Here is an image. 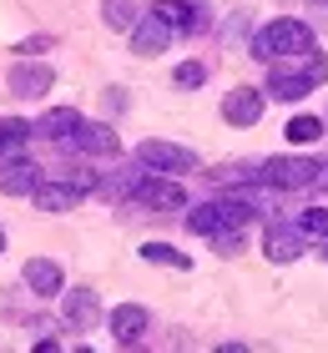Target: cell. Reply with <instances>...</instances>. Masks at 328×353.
<instances>
[{"label": "cell", "mask_w": 328, "mask_h": 353, "mask_svg": "<svg viewBox=\"0 0 328 353\" xmlns=\"http://www.w3.org/2000/svg\"><path fill=\"white\" fill-rule=\"evenodd\" d=\"M303 51H313V30H308L303 21H273V26H262L258 30V41H253V56L258 61H278V56H303Z\"/></svg>", "instance_id": "1"}, {"label": "cell", "mask_w": 328, "mask_h": 353, "mask_svg": "<svg viewBox=\"0 0 328 353\" xmlns=\"http://www.w3.org/2000/svg\"><path fill=\"white\" fill-rule=\"evenodd\" d=\"M111 333H117L122 348H137L142 333H146V308H137V303H122V308L111 313Z\"/></svg>", "instance_id": "13"}, {"label": "cell", "mask_w": 328, "mask_h": 353, "mask_svg": "<svg viewBox=\"0 0 328 353\" xmlns=\"http://www.w3.org/2000/svg\"><path fill=\"white\" fill-rule=\"evenodd\" d=\"M137 162L146 172H192L197 167V157L187 147H172V141H142L137 147Z\"/></svg>", "instance_id": "6"}, {"label": "cell", "mask_w": 328, "mask_h": 353, "mask_svg": "<svg viewBox=\"0 0 328 353\" xmlns=\"http://www.w3.org/2000/svg\"><path fill=\"white\" fill-rule=\"evenodd\" d=\"M76 121H81V117H76L71 106H56V111H46V117L30 126V132H41V137H51V141H66V137L76 132Z\"/></svg>", "instance_id": "18"}, {"label": "cell", "mask_w": 328, "mask_h": 353, "mask_svg": "<svg viewBox=\"0 0 328 353\" xmlns=\"http://www.w3.org/2000/svg\"><path fill=\"white\" fill-rule=\"evenodd\" d=\"M46 46H51V36H30L26 46H15V51H21V56H41Z\"/></svg>", "instance_id": "25"}, {"label": "cell", "mask_w": 328, "mask_h": 353, "mask_svg": "<svg viewBox=\"0 0 328 353\" xmlns=\"http://www.w3.org/2000/svg\"><path fill=\"white\" fill-rule=\"evenodd\" d=\"M328 81V61L323 56H308V71H273V81H268V91L278 96V101H303L313 86H323Z\"/></svg>", "instance_id": "4"}, {"label": "cell", "mask_w": 328, "mask_h": 353, "mask_svg": "<svg viewBox=\"0 0 328 353\" xmlns=\"http://www.w3.org/2000/svg\"><path fill=\"white\" fill-rule=\"evenodd\" d=\"M328 167L323 162H308V157H273V162H262L253 176L262 187H278V192H298V187H313Z\"/></svg>", "instance_id": "2"}, {"label": "cell", "mask_w": 328, "mask_h": 353, "mask_svg": "<svg viewBox=\"0 0 328 353\" xmlns=\"http://www.w3.org/2000/svg\"><path fill=\"white\" fill-rule=\"evenodd\" d=\"M61 313H66V323H76V328H91L96 318H102V308H96V293H91V288L61 293Z\"/></svg>", "instance_id": "14"}, {"label": "cell", "mask_w": 328, "mask_h": 353, "mask_svg": "<svg viewBox=\"0 0 328 353\" xmlns=\"http://www.w3.org/2000/svg\"><path fill=\"white\" fill-rule=\"evenodd\" d=\"M66 147L91 152V157H111V152H122V141H117V132L102 126V121H76V132L66 137Z\"/></svg>", "instance_id": "9"}, {"label": "cell", "mask_w": 328, "mask_h": 353, "mask_svg": "<svg viewBox=\"0 0 328 353\" xmlns=\"http://www.w3.org/2000/svg\"><path fill=\"white\" fill-rule=\"evenodd\" d=\"M26 283H30V293L56 298V293H61V263H51V258H30V263H26Z\"/></svg>", "instance_id": "17"}, {"label": "cell", "mask_w": 328, "mask_h": 353, "mask_svg": "<svg viewBox=\"0 0 328 353\" xmlns=\"http://www.w3.org/2000/svg\"><path fill=\"white\" fill-rule=\"evenodd\" d=\"M36 182H41V167L26 162L21 152L0 162V192H6V197H30V192H36Z\"/></svg>", "instance_id": "8"}, {"label": "cell", "mask_w": 328, "mask_h": 353, "mask_svg": "<svg viewBox=\"0 0 328 353\" xmlns=\"http://www.w3.org/2000/svg\"><path fill=\"white\" fill-rule=\"evenodd\" d=\"M298 232H303V237H318V243H328V207H308V212L298 217Z\"/></svg>", "instance_id": "21"}, {"label": "cell", "mask_w": 328, "mask_h": 353, "mask_svg": "<svg viewBox=\"0 0 328 353\" xmlns=\"http://www.w3.org/2000/svg\"><path fill=\"white\" fill-rule=\"evenodd\" d=\"M91 187H96L91 176H76V182H36V192H30V197H36L41 212H71V207L86 197Z\"/></svg>", "instance_id": "5"}, {"label": "cell", "mask_w": 328, "mask_h": 353, "mask_svg": "<svg viewBox=\"0 0 328 353\" xmlns=\"http://www.w3.org/2000/svg\"><path fill=\"white\" fill-rule=\"evenodd\" d=\"M51 86H56L51 66H41V61H15V71H10V91L15 96H46Z\"/></svg>", "instance_id": "11"}, {"label": "cell", "mask_w": 328, "mask_h": 353, "mask_svg": "<svg viewBox=\"0 0 328 353\" xmlns=\"http://www.w3.org/2000/svg\"><path fill=\"white\" fill-rule=\"evenodd\" d=\"M30 137H36V132H30V121H21V117H0V157H15Z\"/></svg>", "instance_id": "19"}, {"label": "cell", "mask_w": 328, "mask_h": 353, "mask_svg": "<svg viewBox=\"0 0 328 353\" xmlns=\"http://www.w3.org/2000/svg\"><path fill=\"white\" fill-rule=\"evenodd\" d=\"M222 117L233 121V126H253L262 117V91L253 86H238V91H227V101H222Z\"/></svg>", "instance_id": "12"}, {"label": "cell", "mask_w": 328, "mask_h": 353, "mask_svg": "<svg viewBox=\"0 0 328 353\" xmlns=\"http://www.w3.org/2000/svg\"><path fill=\"white\" fill-rule=\"evenodd\" d=\"M167 41H172V26L167 21H157L152 10L137 15V26H131V51H137V56H162V51H167Z\"/></svg>", "instance_id": "10"}, {"label": "cell", "mask_w": 328, "mask_h": 353, "mask_svg": "<svg viewBox=\"0 0 328 353\" xmlns=\"http://www.w3.org/2000/svg\"><path fill=\"white\" fill-rule=\"evenodd\" d=\"M0 252H6V232H0Z\"/></svg>", "instance_id": "26"}, {"label": "cell", "mask_w": 328, "mask_h": 353, "mask_svg": "<svg viewBox=\"0 0 328 353\" xmlns=\"http://www.w3.org/2000/svg\"><path fill=\"white\" fill-rule=\"evenodd\" d=\"M172 81H177V86H202V81H207V71L197 66V61H187V66H177Z\"/></svg>", "instance_id": "24"}, {"label": "cell", "mask_w": 328, "mask_h": 353, "mask_svg": "<svg viewBox=\"0 0 328 353\" xmlns=\"http://www.w3.org/2000/svg\"><path fill=\"white\" fill-rule=\"evenodd\" d=\"M253 212H258L253 202L222 197V202H202L197 212H187V228L202 232V237H212V232H222V228H242V222H253Z\"/></svg>", "instance_id": "3"}, {"label": "cell", "mask_w": 328, "mask_h": 353, "mask_svg": "<svg viewBox=\"0 0 328 353\" xmlns=\"http://www.w3.org/2000/svg\"><path fill=\"white\" fill-rule=\"evenodd\" d=\"M323 137V121L318 117H293L288 121V141H298V147H303V141H318Z\"/></svg>", "instance_id": "23"}, {"label": "cell", "mask_w": 328, "mask_h": 353, "mask_svg": "<svg viewBox=\"0 0 328 353\" xmlns=\"http://www.w3.org/2000/svg\"><path fill=\"white\" fill-rule=\"evenodd\" d=\"M262 252H268L273 263H293L303 252V232L298 228H268V237H262Z\"/></svg>", "instance_id": "16"}, {"label": "cell", "mask_w": 328, "mask_h": 353, "mask_svg": "<svg viewBox=\"0 0 328 353\" xmlns=\"http://www.w3.org/2000/svg\"><path fill=\"white\" fill-rule=\"evenodd\" d=\"M142 258H146V263H167V268H182V272L192 268V263L182 258V252H177V248H167V243H146V248H142Z\"/></svg>", "instance_id": "22"}, {"label": "cell", "mask_w": 328, "mask_h": 353, "mask_svg": "<svg viewBox=\"0 0 328 353\" xmlns=\"http://www.w3.org/2000/svg\"><path fill=\"white\" fill-rule=\"evenodd\" d=\"M152 15H157V21H167L172 30H202V10H197L192 0H157Z\"/></svg>", "instance_id": "15"}, {"label": "cell", "mask_w": 328, "mask_h": 353, "mask_svg": "<svg viewBox=\"0 0 328 353\" xmlns=\"http://www.w3.org/2000/svg\"><path fill=\"white\" fill-rule=\"evenodd\" d=\"M131 197H137L142 207H157V212H177V207H187L182 182H167V176H142V182L131 187Z\"/></svg>", "instance_id": "7"}, {"label": "cell", "mask_w": 328, "mask_h": 353, "mask_svg": "<svg viewBox=\"0 0 328 353\" xmlns=\"http://www.w3.org/2000/svg\"><path fill=\"white\" fill-rule=\"evenodd\" d=\"M137 0H102V21L111 26V30H131L137 26Z\"/></svg>", "instance_id": "20"}]
</instances>
